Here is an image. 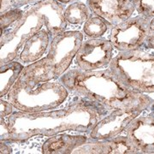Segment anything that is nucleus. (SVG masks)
Here are the masks:
<instances>
[{
  "instance_id": "1",
  "label": "nucleus",
  "mask_w": 154,
  "mask_h": 154,
  "mask_svg": "<svg viewBox=\"0 0 154 154\" xmlns=\"http://www.w3.org/2000/svg\"><path fill=\"white\" fill-rule=\"evenodd\" d=\"M110 112L105 105L82 97L59 110L32 113L17 110L7 117L0 116V140L22 142L38 135L50 137L68 131L88 134Z\"/></svg>"
},
{
  "instance_id": "2",
  "label": "nucleus",
  "mask_w": 154,
  "mask_h": 154,
  "mask_svg": "<svg viewBox=\"0 0 154 154\" xmlns=\"http://www.w3.org/2000/svg\"><path fill=\"white\" fill-rule=\"evenodd\" d=\"M69 92L105 105L110 111L118 109H149L154 100L122 85L110 69L83 71L73 69L58 79Z\"/></svg>"
},
{
  "instance_id": "3",
  "label": "nucleus",
  "mask_w": 154,
  "mask_h": 154,
  "mask_svg": "<svg viewBox=\"0 0 154 154\" xmlns=\"http://www.w3.org/2000/svg\"><path fill=\"white\" fill-rule=\"evenodd\" d=\"M68 96L69 91L59 80L39 82L22 73L7 100L16 110L32 113L54 110L65 102Z\"/></svg>"
},
{
  "instance_id": "4",
  "label": "nucleus",
  "mask_w": 154,
  "mask_h": 154,
  "mask_svg": "<svg viewBox=\"0 0 154 154\" xmlns=\"http://www.w3.org/2000/svg\"><path fill=\"white\" fill-rule=\"evenodd\" d=\"M84 37L80 31H64L51 39L43 58L26 65L22 73L39 82L57 81L68 71Z\"/></svg>"
},
{
  "instance_id": "5",
  "label": "nucleus",
  "mask_w": 154,
  "mask_h": 154,
  "mask_svg": "<svg viewBox=\"0 0 154 154\" xmlns=\"http://www.w3.org/2000/svg\"><path fill=\"white\" fill-rule=\"evenodd\" d=\"M114 76L131 90L154 93V55L140 50L120 51L109 65Z\"/></svg>"
},
{
  "instance_id": "6",
  "label": "nucleus",
  "mask_w": 154,
  "mask_h": 154,
  "mask_svg": "<svg viewBox=\"0 0 154 154\" xmlns=\"http://www.w3.org/2000/svg\"><path fill=\"white\" fill-rule=\"evenodd\" d=\"M45 27L44 15L38 4H34L25 11L17 25L0 35V65L16 60L25 41Z\"/></svg>"
},
{
  "instance_id": "7",
  "label": "nucleus",
  "mask_w": 154,
  "mask_h": 154,
  "mask_svg": "<svg viewBox=\"0 0 154 154\" xmlns=\"http://www.w3.org/2000/svg\"><path fill=\"white\" fill-rule=\"evenodd\" d=\"M150 21L143 17H131L110 28V40L119 51L140 50L151 33Z\"/></svg>"
},
{
  "instance_id": "8",
  "label": "nucleus",
  "mask_w": 154,
  "mask_h": 154,
  "mask_svg": "<svg viewBox=\"0 0 154 154\" xmlns=\"http://www.w3.org/2000/svg\"><path fill=\"white\" fill-rule=\"evenodd\" d=\"M114 46L110 39L93 38L83 40L75 61L78 69L83 71H94L109 67L113 58Z\"/></svg>"
},
{
  "instance_id": "9",
  "label": "nucleus",
  "mask_w": 154,
  "mask_h": 154,
  "mask_svg": "<svg viewBox=\"0 0 154 154\" xmlns=\"http://www.w3.org/2000/svg\"><path fill=\"white\" fill-rule=\"evenodd\" d=\"M143 110L137 109H118L110 111L99 121L88 133L94 140H107L116 137L124 132L127 127Z\"/></svg>"
},
{
  "instance_id": "10",
  "label": "nucleus",
  "mask_w": 154,
  "mask_h": 154,
  "mask_svg": "<svg viewBox=\"0 0 154 154\" xmlns=\"http://www.w3.org/2000/svg\"><path fill=\"white\" fill-rule=\"evenodd\" d=\"M87 5L110 28L130 18L135 11L133 0H87Z\"/></svg>"
},
{
  "instance_id": "11",
  "label": "nucleus",
  "mask_w": 154,
  "mask_h": 154,
  "mask_svg": "<svg viewBox=\"0 0 154 154\" xmlns=\"http://www.w3.org/2000/svg\"><path fill=\"white\" fill-rule=\"evenodd\" d=\"M126 136L140 154H154V116H137L127 127Z\"/></svg>"
},
{
  "instance_id": "12",
  "label": "nucleus",
  "mask_w": 154,
  "mask_h": 154,
  "mask_svg": "<svg viewBox=\"0 0 154 154\" xmlns=\"http://www.w3.org/2000/svg\"><path fill=\"white\" fill-rule=\"evenodd\" d=\"M72 154H140L127 136L118 135L107 140L91 139L73 151Z\"/></svg>"
},
{
  "instance_id": "13",
  "label": "nucleus",
  "mask_w": 154,
  "mask_h": 154,
  "mask_svg": "<svg viewBox=\"0 0 154 154\" xmlns=\"http://www.w3.org/2000/svg\"><path fill=\"white\" fill-rule=\"evenodd\" d=\"M51 36L45 28L33 33L25 41L19 53L18 61L28 65L40 60L47 53L51 43Z\"/></svg>"
},
{
  "instance_id": "14",
  "label": "nucleus",
  "mask_w": 154,
  "mask_h": 154,
  "mask_svg": "<svg viewBox=\"0 0 154 154\" xmlns=\"http://www.w3.org/2000/svg\"><path fill=\"white\" fill-rule=\"evenodd\" d=\"M85 134H69L60 133L50 136L41 146L43 154H71L74 150L91 140Z\"/></svg>"
},
{
  "instance_id": "15",
  "label": "nucleus",
  "mask_w": 154,
  "mask_h": 154,
  "mask_svg": "<svg viewBox=\"0 0 154 154\" xmlns=\"http://www.w3.org/2000/svg\"><path fill=\"white\" fill-rule=\"evenodd\" d=\"M25 65L19 61L13 60L0 65V97L7 96L11 88L22 75Z\"/></svg>"
},
{
  "instance_id": "16",
  "label": "nucleus",
  "mask_w": 154,
  "mask_h": 154,
  "mask_svg": "<svg viewBox=\"0 0 154 154\" xmlns=\"http://www.w3.org/2000/svg\"><path fill=\"white\" fill-rule=\"evenodd\" d=\"M93 13L88 5L82 1L68 5L64 10V17L68 23L72 25H80L88 21Z\"/></svg>"
},
{
  "instance_id": "17",
  "label": "nucleus",
  "mask_w": 154,
  "mask_h": 154,
  "mask_svg": "<svg viewBox=\"0 0 154 154\" xmlns=\"http://www.w3.org/2000/svg\"><path fill=\"white\" fill-rule=\"evenodd\" d=\"M110 26L101 17L93 16L88 19L83 25V33L89 38H101L107 33Z\"/></svg>"
},
{
  "instance_id": "18",
  "label": "nucleus",
  "mask_w": 154,
  "mask_h": 154,
  "mask_svg": "<svg viewBox=\"0 0 154 154\" xmlns=\"http://www.w3.org/2000/svg\"><path fill=\"white\" fill-rule=\"evenodd\" d=\"M25 11L21 8H13L10 11L0 14V34L10 30L23 17Z\"/></svg>"
},
{
  "instance_id": "19",
  "label": "nucleus",
  "mask_w": 154,
  "mask_h": 154,
  "mask_svg": "<svg viewBox=\"0 0 154 154\" xmlns=\"http://www.w3.org/2000/svg\"><path fill=\"white\" fill-rule=\"evenodd\" d=\"M139 16L147 19L154 17V0H133Z\"/></svg>"
},
{
  "instance_id": "20",
  "label": "nucleus",
  "mask_w": 154,
  "mask_h": 154,
  "mask_svg": "<svg viewBox=\"0 0 154 154\" xmlns=\"http://www.w3.org/2000/svg\"><path fill=\"white\" fill-rule=\"evenodd\" d=\"M14 109L15 107L11 102H9L8 100L7 101L4 100L1 98L0 99V116H3V117L9 116L14 113Z\"/></svg>"
},
{
  "instance_id": "21",
  "label": "nucleus",
  "mask_w": 154,
  "mask_h": 154,
  "mask_svg": "<svg viewBox=\"0 0 154 154\" xmlns=\"http://www.w3.org/2000/svg\"><path fill=\"white\" fill-rule=\"evenodd\" d=\"M43 0H13V4L15 8H22L26 5H33Z\"/></svg>"
},
{
  "instance_id": "22",
  "label": "nucleus",
  "mask_w": 154,
  "mask_h": 154,
  "mask_svg": "<svg viewBox=\"0 0 154 154\" xmlns=\"http://www.w3.org/2000/svg\"><path fill=\"white\" fill-rule=\"evenodd\" d=\"M1 2V8H0V13H4L15 8L13 0H0Z\"/></svg>"
},
{
  "instance_id": "23",
  "label": "nucleus",
  "mask_w": 154,
  "mask_h": 154,
  "mask_svg": "<svg viewBox=\"0 0 154 154\" xmlns=\"http://www.w3.org/2000/svg\"><path fill=\"white\" fill-rule=\"evenodd\" d=\"M6 141H3L1 140V144H0V153L1 154H8L11 153L12 152V150H11V146L5 143Z\"/></svg>"
},
{
  "instance_id": "24",
  "label": "nucleus",
  "mask_w": 154,
  "mask_h": 154,
  "mask_svg": "<svg viewBox=\"0 0 154 154\" xmlns=\"http://www.w3.org/2000/svg\"><path fill=\"white\" fill-rule=\"evenodd\" d=\"M145 47L149 49H154V32H151L146 40V43L145 45Z\"/></svg>"
},
{
  "instance_id": "25",
  "label": "nucleus",
  "mask_w": 154,
  "mask_h": 154,
  "mask_svg": "<svg viewBox=\"0 0 154 154\" xmlns=\"http://www.w3.org/2000/svg\"><path fill=\"white\" fill-rule=\"evenodd\" d=\"M57 1L63 4V5H70L72 3H75L78 1H81V0H57Z\"/></svg>"
},
{
  "instance_id": "26",
  "label": "nucleus",
  "mask_w": 154,
  "mask_h": 154,
  "mask_svg": "<svg viewBox=\"0 0 154 154\" xmlns=\"http://www.w3.org/2000/svg\"><path fill=\"white\" fill-rule=\"evenodd\" d=\"M150 29L152 32H154V17L150 21Z\"/></svg>"
},
{
  "instance_id": "27",
  "label": "nucleus",
  "mask_w": 154,
  "mask_h": 154,
  "mask_svg": "<svg viewBox=\"0 0 154 154\" xmlns=\"http://www.w3.org/2000/svg\"><path fill=\"white\" fill-rule=\"evenodd\" d=\"M150 108H152V112H151V114H150V115L152 116H154V103L152 104V106H151Z\"/></svg>"
}]
</instances>
